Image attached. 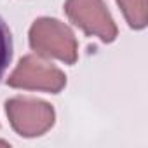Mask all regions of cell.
Segmentation results:
<instances>
[{"instance_id":"6da1fadb","label":"cell","mask_w":148,"mask_h":148,"mask_svg":"<svg viewBox=\"0 0 148 148\" xmlns=\"http://www.w3.org/2000/svg\"><path fill=\"white\" fill-rule=\"evenodd\" d=\"M32 51L44 59H59L75 64L79 59V42L71 28L54 18H38L28 33Z\"/></svg>"},{"instance_id":"7a4b0ae2","label":"cell","mask_w":148,"mask_h":148,"mask_svg":"<svg viewBox=\"0 0 148 148\" xmlns=\"http://www.w3.org/2000/svg\"><path fill=\"white\" fill-rule=\"evenodd\" d=\"M7 86L14 89L58 94L66 86V75L44 58L28 54L19 59L18 66L7 79Z\"/></svg>"},{"instance_id":"3957f363","label":"cell","mask_w":148,"mask_h":148,"mask_svg":"<svg viewBox=\"0 0 148 148\" xmlns=\"http://www.w3.org/2000/svg\"><path fill=\"white\" fill-rule=\"evenodd\" d=\"M64 12L86 35L98 37L105 44L113 42L119 35V28L105 0H66Z\"/></svg>"},{"instance_id":"277c9868","label":"cell","mask_w":148,"mask_h":148,"mask_svg":"<svg viewBox=\"0 0 148 148\" xmlns=\"http://www.w3.org/2000/svg\"><path fill=\"white\" fill-rule=\"evenodd\" d=\"M5 113L12 129L23 138H38L45 134L56 120L54 108L35 98H12L5 101Z\"/></svg>"},{"instance_id":"5b68a950","label":"cell","mask_w":148,"mask_h":148,"mask_svg":"<svg viewBox=\"0 0 148 148\" xmlns=\"http://www.w3.org/2000/svg\"><path fill=\"white\" fill-rule=\"evenodd\" d=\"M117 4L132 30H143L148 25V0H117Z\"/></svg>"},{"instance_id":"8992f818","label":"cell","mask_w":148,"mask_h":148,"mask_svg":"<svg viewBox=\"0 0 148 148\" xmlns=\"http://www.w3.org/2000/svg\"><path fill=\"white\" fill-rule=\"evenodd\" d=\"M12 59V35L5 21L0 18V80L4 79V73L9 68Z\"/></svg>"}]
</instances>
